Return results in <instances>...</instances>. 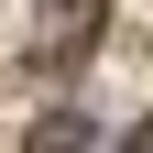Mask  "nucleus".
Wrapping results in <instances>:
<instances>
[{"label":"nucleus","instance_id":"obj_3","mask_svg":"<svg viewBox=\"0 0 153 153\" xmlns=\"http://www.w3.org/2000/svg\"><path fill=\"white\" fill-rule=\"evenodd\" d=\"M120 153H153V120H131V131H120Z\"/></svg>","mask_w":153,"mask_h":153},{"label":"nucleus","instance_id":"obj_2","mask_svg":"<svg viewBox=\"0 0 153 153\" xmlns=\"http://www.w3.org/2000/svg\"><path fill=\"white\" fill-rule=\"evenodd\" d=\"M88 131H99L88 109H44V120L22 131V153H88Z\"/></svg>","mask_w":153,"mask_h":153},{"label":"nucleus","instance_id":"obj_1","mask_svg":"<svg viewBox=\"0 0 153 153\" xmlns=\"http://www.w3.org/2000/svg\"><path fill=\"white\" fill-rule=\"evenodd\" d=\"M99 33H109V0H55L44 22L22 33V66H33V76H66L76 55L99 44Z\"/></svg>","mask_w":153,"mask_h":153}]
</instances>
